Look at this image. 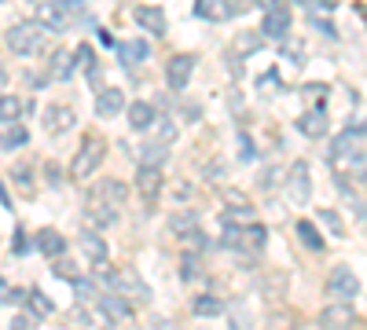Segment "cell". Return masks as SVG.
Segmentation results:
<instances>
[{"label": "cell", "mask_w": 367, "mask_h": 330, "mask_svg": "<svg viewBox=\"0 0 367 330\" xmlns=\"http://www.w3.org/2000/svg\"><path fill=\"white\" fill-rule=\"evenodd\" d=\"M107 283L114 286L118 297H133V301H151V286L144 283V275L136 268H118V272H103Z\"/></svg>", "instance_id": "cell-1"}, {"label": "cell", "mask_w": 367, "mask_h": 330, "mask_svg": "<svg viewBox=\"0 0 367 330\" xmlns=\"http://www.w3.org/2000/svg\"><path fill=\"white\" fill-rule=\"evenodd\" d=\"M103 140L100 136H89V140L81 143V151L74 154V162H70V176L74 180H89L96 169H100V162H103Z\"/></svg>", "instance_id": "cell-2"}, {"label": "cell", "mask_w": 367, "mask_h": 330, "mask_svg": "<svg viewBox=\"0 0 367 330\" xmlns=\"http://www.w3.org/2000/svg\"><path fill=\"white\" fill-rule=\"evenodd\" d=\"M41 37H45V30H41L37 23H15V26L4 34L8 48H12L15 56H34V51L41 48Z\"/></svg>", "instance_id": "cell-3"}, {"label": "cell", "mask_w": 367, "mask_h": 330, "mask_svg": "<svg viewBox=\"0 0 367 330\" xmlns=\"http://www.w3.org/2000/svg\"><path fill=\"white\" fill-rule=\"evenodd\" d=\"M327 294L338 297V305H349L356 294H360V279L353 275L349 264H338L331 275H327Z\"/></svg>", "instance_id": "cell-4"}, {"label": "cell", "mask_w": 367, "mask_h": 330, "mask_svg": "<svg viewBox=\"0 0 367 330\" xmlns=\"http://www.w3.org/2000/svg\"><path fill=\"white\" fill-rule=\"evenodd\" d=\"M129 198V187L122 180H96L92 191H89V202H100V206H111V209H122V202Z\"/></svg>", "instance_id": "cell-5"}, {"label": "cell", "mask_w": 367, "mask_h": 330, "mask_svg": "<svg viewBox=\"0 0 367 330\" xmlns=\"http://www.w3.org/2000/svg\"><path fill=\"white\" fill-rule=\"evenodd\" d=\"M312 195V180H309V165L305 162H294L287 169V198L294 202V206H305Z\"/></svg>", "instance_id": "cell-6"}, {"label": "cell", "mask_w": 367, "mask_h": 330, "mask_svg": "<svg viewBox=\"0 0 367 330\" xmlns=\"http://www.w3.org/2000/svg\"><path fill=\"white\" fill-rule=\"evenodd\" d=\"M34 23H37L41 30H52V34H59V30H67V23H70V8L45 0V4L34 8Z\"/></svg>", "instance_id": "cell-7"}, {"label": "cell", "mask_w": 367, "mask_h": 330, "mask_svg": "<svg viewBox=\"0 0 367 330\" xmlns=\"http://www.w3.org/2000/svg\"><path fill=\"white\" fill-rule=\"evenodd\" d=\"M239 12H246V4H235V0H199L195 4V15L206 23H228Z\"/></svg>", "instance_id": "cell-8"}, {"label": "cell", "mask_w": 367, "mask_h": 330, "mask_svg": "<svg viewBox=\"0 0 367 330\" xmlns=\"http://www.w3.org/2000/svg\"><path fill=\"white\" fill-rule=\"evenodd\" d=\"M290 34V8L287 4H268L261 19V37H287Z\"/></svg>", "instance_id": "cell-9"}, {"label": "cell", "mask_w": 367, "mask_h": 330, "mask_svg": "<svg viewBox=\"0 0 367 330\" xmlns=\"http://www.w3.org/2000/svg\"><path fill=\"white\" fill-rule=\"evenodd\" d=\"M191 73H195V56H173L169 67H166V84L173 92H184L191 81Z\"/></svg>", "instance_id": "cell-10"}, {"label": "cell", "mask_w": 367, "mask_h": 330, "mask_svg": "<svg viewBox=\"0 0 367 330\" xmlns=\"http://www.w3.org/2000/svg\"><path fill=\"white\" fill-rule=\"evenodd\" d=\"M356 323L353 305H327L320 312V330H349Z\"/></svg>", "instance_id": "cell-11"}, {"label": "cell", "mask_w": 367, "mask_h": 330, "mask_svg": "<svg viewBox=\"0 0 367 330\" xmlns=\"http://www.w3.org/2000/svg\"><path fill=\"white\" fill-rule=\"evenodd\" d=\"M122 110H129L122 89H103L96 95V114H100V118H114V114H122Z\"/></svg>", "instance_id": "cell-12"}, {"label": "cell", "mask_w": 367, "mask_h": 330, "mask_svg": "<svg viewBox=\"0 0 367 330\" xmlns=\"http://www.w3.org/2000/svg\"><path fill=\"white\" fill-rule=\"evenodd\" d=\"M129 125H133L136 132H151V125L158 121V114H155V106H151L147 99H136V103H129Z\"/></svg>", "instance_id": "cell-13"}, {"label": "cell", "mask_w": 367, "mask_h": 330, "mask_svg": "<svg viewBox=\"0 0 367 330\" xmlns=\"http://www.w3.org/2000/svg\"><path fill=\"white\" fill-rule=\"evenodd\" d=\"M136 187H140V195H144V202L151 206V202L158 198V191H162V169L140 165V173H136Z\"/></svg>", "instance_id": "cell-14"}, {"label": "cell", "mask_w": 367, "mask_h": 330, "mask_svg": "<svg viewBox=\"0 0 367 330\" xmlns=\"http://www.w3.org/2000/svg\"><path fill=\"white\" fill-rule=\"evenodd\" d=\"M136 23L147 30V34H155V37H162L166 34V12L162 8H155V4H144V8H136Z\"/></svg>", "instance_id": "cell-15"}, {"label": "cell", "mask_w": 367, "mask_h": 330, "mask_svg": "<svg viewBox=\"0 0 367 330\" xmlns=\"http://www.w3.org/2000/svg\"><path fill=\"white\" fill-rule=\"evenodd\" d=\"M114 51H118V59H122L125 67H140V62H147L151 45H147V40H122Z\"/></svg>", "instance_id": "cell-16"}, {"label": "cell", "mask_w": 367, "mask_h": 330, "mask_svg": "<svg viewBox=\"0 0 367 330\" xmlns=\"http://www.w3.org/2000/svg\"><path fill=\"white\" fill-rule=\"evenodd\" d=\"M294 125H298V129L305 132V136H312V140H316V136L327 132V110H323V106H316V110H305Z\"/></svg>", "instance_id": "cell-17"}, {"label": "cell", "mask_w": 367, "mask_h": 330, "mask_svg": "<svg viewBox=\"0 0 367 330\" xmlns=\"http://www.w3.org/2000/svg\"><path fill=\"white\" fill-rule=\"evenodd\" d=\"M37 250H41V253H48L52 261H59V257H63V250H67V239H63L56 228H41V231H37Z\"/></svg>", "instance_id": "cell-18"}, {"label": "cell", "mask_w": 367, "mask_h": 330, "mask_svg": "<svg viewBox=\"0 0 367 330\" xmlns=\"http://www.w3.org/2000/svg\"><path fill=\"white\" fill-rule=\"evenodd\" d=\"M100 308L107 312V319H111V323H118V319H133V308H129V301L125 297H118V294H103L100 297Z\"/></svg>", "instance_id": "cell-19"}, {"label": "cell", "mask_w": 367, "mask_h": 330, "mask_svg": "<svg viewBox=\"0 0 367 330\" xmlns=\"http://www.w3.org/2000/svg\"><path fill=\"white\" fill-rule=\"evenodd\" d=\"M45 129L48 132L74 129V110H70V106H48V110H45Z\"/></svg>", "instance_id": "cell-20"}, {"label": "cell", "mask_w": 367, "mask_h": 330, "mask_svg": "<svg viewBox=\"0 0 367 330\" xmlns=\"http://www.w3.org/2000/svg\"><path fill=\"white\" fill-rule=\"evenodd\" d=\"M81 250H85V257H89L92 264H107V242L96 235V231H85L81 235Z\"/></svg>", "instance_id": "cell-21"}, {"label": "cell", "mask_w": 367, "mask_h": 330, "mask_svg": "<svg viewBox=\"0 0 367 330\" xmlns=\"http://www.w3.org/2000/svg\"><path fill=\"white\" fill-rule=\"evenodd\" d=\"M169 228L177 231V235H191V231H199V217H195V209H177L169 217Z\"/></svg>", "instance_id": "cell-22"}, {"label": "cell", "mask_w": 367, "mask_h": 330, "mask_svg": "<svg viewBox=\"0 0 367 330\" xmlns=\"http://www.w3.org/2000/svg\"><path fill=\"white\" fill-rule=\"evenodd\" d=\"M85 217H89L96 228H111V224H118V209L100 206V202H89V206H85Z\"/></svg>", "instance_id": "cell-23"}, {"label": "cell", "mask_w": 367, "mask_h": 330, "mask_svg": "<svg viewBox=\"0 0 367 330\" xmlns=\"http://www.w3.org/2000/svg\"><path fill=\"white\" fill-rule=\"evenodd\" d=\"M23 110H26V103L19 95H0V125H19Z\"/></svg>", "instance_id": "cell-24"}, {"label": "cell", "mask_w": 367, "mask_h": 330, "mask_svg": "<svg viewBox=\"0 0 367 330\" xmlns=\"http://www.w3.org/2000/svg\"><path fill=\"white\" fill-rule=\"evenodd\" d=\"M151 143H162V147H169L173 140H177V121H169V118H158L155 125H151Z\"/></svg>", "instance_id": "cell-25"}, {"label": "cell", "mask_w": 367, "mask_h": 330, "mask_svg": "<svg viewBox=\"0 0 367 330\" xmlns=\"http://www.w3.org/2000/svg\"><path fill=\"white\" fill-rule=\"evenodd\" d=\"M74 70H78V62H74V56H70V51H56V56H52V78L67 81Z\"/></svg>", "instance_id": "cell-26"}, {"label": "cell", "mask_w": 367, "mask_h": 330, "mask_svg": "<svg viewBox=\"0 0 367 330\" xmlns=\"http://www.w3.org/2000/svg\"><path fill=\"white\" fill-rule=\"evenodd\" d=\"M265 45L261 34H235V62H239L243 56H250V51H257Z\"/></svg>", "instance_id": "cell-27"}, {"label": "cell", "mask_w": 367, "mask_h": 330, "mask_svg": "<svg viewBox=\"0 0 367 330\" xmlns=\"http://www.w3.org/2000/svg\"><path fill=\"white\" fill-rule=\"evenodd\" d=\"M30 140V132L23 129V125H8L4 132H0V147H8V151H15V147H23Z\"/></svg>", "instance_id": "cell-28"}, {"label": "cell", "mask_w": 367, "mask_h": 330, "mask_svg": "<svg viewBox=\"0 0 367 330\" xmlns=\"http://www.w3.org/2000/svg\"><path fill=\"white\" fill-rule=\"evenodd\" d=\"M221 312H224V301H221V297H213V294L195 297V316H221Z\"/></svg>", "instance_id": "cell-29"}, {"label": "cell", "mask_w": 367, "mask_h": 330, "mask_svg": "<svg viewBox=\"0 0 367 330\" xmlns=\"http://www.w3.org/2000/svg\"><path fill=\"white\" fill-rule=\"evenodd\" d=\"M199 272H202V257H199V253H184V261H180V279L191 283V279H199Z\"/></svg>", "instance_id": "cell-30"}, {"label": "cell", "mask_w": 367, "mask_h": 330, "mask_svg": "<svg viewBox=\"0 0 367 330\" xmlns=\"http://www.w3.org/2000/svg\"><path fill=\"white\" fill-rule=\"evenodd\" d=\"M298 235H301V242H305L309 250H323V235L309 224V220H298Z\"/></svg>", "instance_id": "cell-31"}, {"label": "cell", "mask_w": 367, "mask_h": 330, "mask_svg": "<svg viewBox=\"0 0 367 330\" xmlns=\"http://www.w3.org/2000/svg\"><path fill=\"white\" fill-rule=\"evenodd\" d=\"M70 286H74V294H78V301H81V305L100 301V294H96V283H92V279H81V275H78V279H74Z\"/></svg>", "instance_id": "cell-32"}, {"label": "cell", "mask_w": 367, "mask_h": 330, "mask_svg": "<svg viewBox=\"0 0 367 330\" xmlns=\"http://www.w3.org/2000/svg\"><path fill=\"white\" fill-rule=\"evenodd\" d=\"M166 147H162V143H147L144 147V154H140V162H144V165H151V169H158L162 162H166Z\"/></svg>", "instance_id": "cell-33"}, {"label": "cell", "mask_w": 367, "mask_h": 330, "mask_svg": "<svg viewBox=\"0 0 367 330\" xmlns=\"http://www.w3.org/2000/svg\"><path fill=\"white\" fill-rule=\"evenodd\" d=\"M265 239H268V235H265V224H250V228L243 231V242H246L250 250H261Z\"/></svg>", "instance_id": "cell-34"}, {"label": "cell", "mask_w": 367, "mask_h": 330, "mask_svg": "<svg viewBox=\"0 0 367 330\" xmlns=\"http://www.w3.org/2000/svg\"><path fill=\"white\" fill-rule=\"evenodd\" d=\"M74 59H78V67H85L96 78V51L89 45H78V51H74Z\"/></svg>", "instance_id": "cell-35"}, {"label": "cell", "mask_w": 367, "mask_h": 330, "mask_svg": "<svg viewBox=\"0 0 367 330\" xmlns=\"http://www.w3.org/2000/svg\"><path fill=\"white\" fill-rule=\"evenodd\" d=\"M224 202H228V206H239V213H254L250 198H246L243 191H235V187H228V191H224Z\"/></svg>", "instance_id": "cell-36"}, {"label": "cell", "mask_w": 367, "mask_h": 330, "mask_svg": "<svg viewBox=\"0 0 367 330\" xmlns=\"http://www.w3.org/2000/svg\"><path fill=\"white\" fill-rule=\"evenodd\" d=\"M184 246H188V253H199V250H210V239L202 231H191V235H184Z\"/></svg>", "instance_id": "cell-37"}, {"label": "cell", "mask_w": 367, "mask_h": 330, "mask_svg": "<svg viewBox=\"0 0 367 330\" xmlns=\"http://www.w3.org/2000/svg\"><path fill=\"white\" fill-rule=\"evenodd\" d=\"M30 305H34L37 316H48V312H52V301H48L45 290H34V294H30Z\"/></svg>", "instance_id": "cell-38"}, {"label": "cell", "mask_w": 367, "mask_h": 330, "mask_svg": "<svg viewBox=\"0 0 367 330\" xmlns=\"http://www.w3.org/2000/svg\"><path fill=\"white\" fill-rule=\"evenodd\" d=\"M320 220L331 228V235H334V239H338L342 231H345V228H342V220H338V213H334V209H320Z\"/></svg>", "instance_id": "cell-39"}, {"label": "cell", "mask_w": 367, "mask_h": 330, "mask_svg": "<svg viewBox=\"0 0 367 330\" xmlns=\"http://www.w3.org/2000/svg\"><path fill=\"white\" fill-rule=\"evenodd\" d=\"M349 173H353V180H360V184L367 187V154H356V158H353Z\"/></svg>", "instance_id": "cell-40"}, {"label": "cell", "mask_w": 367, "mask_h": 330, "mask_svg": "<svg viewBox=\"0 0 367 330\" xmlns=\"http://www.w3.org/2000/svg\"><path fill=\"white\" fill-rule=\"evenodd\" d=\"M279 176H283V169H279V165H268L265 173H261V180H257V184H261L265 191H272V187L279 184Z\"/></svg>", "instance_id": "cell-41"}, {"label": "cell", "mask_w": 367, "mask_h": 330, "mask_svg": "<svg viewBox=\"0 0 367 330\" xmlns=\"http://www.w3.org/2000/svg\"><path fill=\"white\" fill-rule=\"evenodd\" d=\"M15 184L23 187V191H34V176H30L26 165H15Z\"/></svg>", "instance_id": "cell-42"}, {"label": "cell", "mask_w": 367, "mask_h": 330, "mask_svg": "<svg viewBox=\"0 0 367 330\" xmlns=\"http://www.w3.org/2000/svg\"><path fill=\"white\" fill-rule=\"evenodd\" d=\"M144 330H173V319L169 316H151L144 323Z\"/></svg>", "instance_id": "cell-43"}, {"label": "cell", "mask_w": 367, "mask_h": 330, "mask_svg": "<svg viewBox=\"0 0 367 330\" xmlns=\"http://www.w3.org/2000/svg\"><path fill=\"white\" fill-rule=\"evenodd\" d=\"M232 330H254L250 327V316H246L243 308H239V312H232Z\"/></svg>", "instance_id": "cell-44"}, {"label": "cell", "mask_w": 367, "mask_h": 330, "mask_svg": "<svg viewBox=\"0 0 367 330\" xmlns=\"http://www.w3.org/2000/svg\"><path fill=\"white\" fill-rule=\"evenodd\" d=\"M52 272H56V275H63V279H78V275H74V264L70 261H56V268H52Z\"/></svg>", "instance_id": "cell-45"}, {"label": "cell", "mask_w": 367, "mask_h": 330, "mask_svg": "<svg viewBox=\"0 0 367 330\" xmlns=\"http://www.w3.org/2000/svg\"><path fill=\"white\" fill-rule=\"evenodd\" d=\"M309 8H312V12H334V8H338V4H334V0H309Z\"/></svg>", "instance_id": "cell-46"}, {"label": "cell", "mask_w": 367, "mask_h": 330, "mask_svg": "<svg viewBox=\"0 0 367 330\" xmlns=\"http://www.w3.org/2000/svg\"><path fill=\"white\" fill-rule=\"evenodd\" d=\"M239 147H243V158H254V143H250V136H246V132H239Z\"/></svg>", "instance_id": "cell-47"}, {"label": "cell", "mask_w": 367, "mask_h": 330, "mask_svg": "<svg viewBox=\"0 0 367 330\" xmlns=\"http://www.w3.org/2000/svg\"><path fill=\"white\" fill-rule=\"evenodd\" d=\"M48 184H52V187H59V184H63V173H59L56 165H48Z\"/></svg>", "instance_id": "cell-48"}, {"label": "cell", "mask_w": 367, "mask_h": 330, "mask_svg": "<svg viewBox=\"0 0 367 330\" xmlns=\"http://www.w3.org/2000/svg\"><path fill=\"white\" fill-rule=\"evenodd\" d=\"M316 30H323V37H331V40L338 37V30H334L331 23H320V19H316Z\"/></svg>", "instance_id": "cell-49"}, {"label": "cell", "mask_w": 367, "mask_h": 330, "mask_svg": "<svg viewBox=\"0 0 367 330\" xmlns=\"http://www.w3.org/2000/svg\"><path fill=\"white\" fill-rule=\"evenodd\" d=\"M30 327H34V319H30V316H19L12 323V330H30Z\"/></svg>", "instance_id": "cell-50"}, {"label": "cell", "mask_w": 367, "mask_h": 330, "mask_svg": "<svg viewBox=\"0 0 367 330\" xmlns=\"http://www.w3.org/2000/svg\"><path fill=\"white\" fill-rule=\"evenodd\" d=\"M305 92H309V95H327V84H309Z\"/></svg>", "instance_id": "cell-51"}, {"label": "cell", "mask_w": 367, "mask_h": 330, "mask_svg": "<svg viewBox=\"0 0 367 330\" xmlns=\"http://www.w3.org/2000/svg\"><path fill=\"white\" fill-rule=\"evenodd\" d=\"M0 202H4V209H12V198H8V187H4V180H0Z\"/></svg>", "instance_id": "cell-52"}, {"label": "cell", "mask_w": 367, "mask_h": 330, "mask_svg": "<svg viewBox=\"0 0 367 330\" xmlns=\"http://www.w3.org/2000/svg\"><path fill=\"white\" fill-rule=\"evenodd\" d=\"M4 84H8V73H4V67H0V92H4Z\"/></svg>", "instance_id": "cell-53"}]
</instances>
